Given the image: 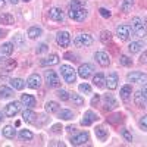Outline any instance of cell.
Masks as SVG:
<instances>
[{
	"mask_svg": "<svg viewBox=\"0 0 147 147\" xmlns=\"http://www.w3.org/2000/svg\"><path fill=\"white\" fill-rule=\"evenodd\" d=\"M94 59L97 60V63H99L100 66H103V68L110 65V57H109V55L106 52H96L94 53Z\"/></svg>",
	"mask_w": 147,
	"mask_h": 147,
	"instance_id": "5bb4252c",
	"label": "cell"
},
{
	"mask_svg": "<svg viewBox=\"0 0 147 147\" xmlns=\"http://www.w3.org/2000/svg\"><path fill=\"white\" fill-rule=\"evenodd\" d=\"M27 85L32 90H38L41 87V77L38 75V74H31V75L28 77V80H27Z\"/></svg>",
	"mask_w": 147,
	"mask_h": 147,
	"instance_id": "4fadbf2b",
	"label": "cell"
},
{
	"mask_svg": "<svg viewBox=\"0 0 147 147\" xmlns=\"http://www.w3.org/2000/svg\"><path fill=\"white\" fill-rule=\"evenodd\" d=\"M46 112H49V113H57L59 112V103H56V102H47L46 103Z\"/></svg>",
	"mask_w": 147,
	"mask_h": 147,
	"instance_id": "f1b7e54d",
	"label": "cell"
},
{
	"mask_svg": "<svg viewBox=\"0 0 147 147\" xmlns=\"http://www.w3.org/2000/svg\"><path fill=\"white\" fill-rule=\"evenodd\" d=\"M131 32H132V30H131L129 25H118V27H116V37H118L121 41L129 40Z\"/></svg>",
	"mask_w": 147,
	"mask_h": 147,
	"instance_id": "ba28073f",
	"label": "cell"
},
{
	"mask_svg": "<svg viewBox=\"0 0 147 147\" xmlns=\"http://www.w3.org/2000/svg\"><path fill=\"white\" fill-rule=\"evenodd\" d=\"M56 43L59 47H68L71 44V35L68 31H59L56 34Z\"/></svg>",
	"mask_w": 147,
	"mask_h": 147,
	"instance_id": "9c48e42d",
	"label": "cell"
},
{
	"mask_svg": "<svg viewBox=\"0 0 147 147\" xmlns=\"http://www.w3.org/2000/svg\"><path fill=\"white\" fill-rule=\"evenodd\" d=\"M140 63H141V65H147V50H144V53H141V56H140Z\"/></svg>",
	"mask_w": 147,
	"mask_h": 147,
	"instance_id": "7dc6e473",
	"label": "cell"
},
{
	"mask_svg": "<svg viewBox=\"0 0 147 147\" xmlns=\"http://www.w3.org/2000/svg\"><path fill=\"white\" fill-rule=\"evenodd\" d=\"M19 138L24 140V141H31L34 138V134L30 129H21L19 131Z\"/></svg>",
	"mask_w": 147,
	"mask_h": 147,
	"instance_id": "1f68e13d",
	"label": "cell"
},
{
	"mask_svg": "<svg viewBox=\"0 0 147 147\" xmlns=\"http://www.w3.org/2000/svg\"><path fill=\"white\" fill-rule=\"evenodd\" d=\"M41 34H43V30H41L40 27H31V28L28 30V32H27L28 38H31V40L38 38V37H40Z\"/></svg>",
	"mask_w": 147,
	"mask_h": 147,
	"instance_id": "603a6c76",
	"label": "cell"
},
{
	"mask_svg": "<svg viewBox=\"0 0 147 147\" xmlns=\"http://www.w3.org/2000/svg\"><path fill=\"white\" fill-rule=\"evenodd\" d=\"M131 94H132V88H131V85H129V84L124 85V87L121 88V97H122V100H125V102L129 100Z\"/></svg>",
	"mask_w": 147,
	"mask_h": 147,
	"instance_id": "d4e9b609",
	"label": "cell"
},
{
	"mask_svg": "<svg viewBox=\"0 0 147 147\" xmlns=\"http://www.w3.org/2000/svg\"><path fill=\"white\" fill-rule=\"evenodd\" d=\"M56 96L59 97V99H60V100H63V102H66V100H69V97H71V96H69V93H68L66 90H63V88H62V90H57V93H56Z\"/></svg>",
	"mask_w": 147,
	"mask_h": 147,
	"instance_id": "ab89813d",
	"label": "cell"
},
{
	"mask_svg": "<svg viewBox=\"0 0 147 147\" xmlns=\"http://www.w3.org/2000/svg\"><path fill=\"white\" fill-rule=\"evenodd\" d=\"M57 63H59V56L56 53H53V55H50L49 57H44V59L40 60V65L41 66H53V65H57Z\"/></svg>",
	"mask_w": 147,
	"mask_h": 147,
	"instance_id": "ac0fdd59",
	"label": "cell"
},
{
	"mask_svg": "<svg viewBox=\"0 0 147 147\" xmlns=\"http://www.w3.org/2000/svg\"><path fill=\"white\" fill-rule=\"evenodd\" d=\"M119 63H121L122 66H131V65H132V59H129V57L125 56V55H121V56H119Z\"/></svg>",
	"mask_w": 147,
	"mask_h": 147,
	"instance_id": "f35d334b",
	"label": "cell"
},
{
	"mask_svg": "<svg viewBox=\"0 0 147 147\" xmlns=\"http://www.w3.org/2000/svg\"><path fill=\"white\" fill-rule=\"evenodd\" d=\"M10 84H12V87H13L15 90H24V87H25V82H24V80H21V78L10 80Z\"/></svg>",
	"mask_w": 147,
	"mask_h": 147,
	"instance_id": "d590c367",
	"label": "cell"
},
{
	"mask_svg": "<svg viewBox=\"0 0 147 147\" xmlns=\"http://www.w3.org/2000/svg\"><path fill=\"white\" fill-rule=\"evenodd\" d=\"M93 82H94V85H96V87L103 88V87H106V77L103 75L102 72H99V74H96V75H94V78H93Z\"/></svg>",
	"mask_w": 147,
	"mask_h": 147,
	"instance_id": "7402d4cb",
	"label": "cell"
},
{
	"mask_svg": "<svg viewBox=\"0 0 147 147\" xmlns=\"http://www.w3.org/2000/svg\"><path fill=\"white\" fill-rule=\"evenodd\" d=\"M37 118H38V116H37V113H35V112H32V110H31L30 107H28L27 110H24V112H22V119L25 121L27 124H34Z\"/></svg>",
	"mask_w": 147,
	"mask_h": 147,
	"instance_id": "d6986e66",
	"label": "cell"
},
{
	"mask_svg": "<svg viewBox=\"0 0 147 147\" xmlns=\"http://www.w3.org/2000/svg\"><path fill=\"white\" fill-rule=\"evenodd\" d=\"M65 59H68V60H74V62H75V60H78V59H77V56L74 55V53H71V52L65 53Z\"/></svg>",
	"mask_w": 147,
	"mask_h": 147,
	"instance_id": "f907efd6",
	"label": "cell"
},
{
	"mask_svg": "<svg viewBox=\"0 0 147 147\" xmlns=\"http://www.w3.org/2000/svg\"><path fill=\"white\" fill-rule=\"evenodd\" d=\"M140 50H141V43H138V41H132V43L128 44V52H129L131 55H136V53H138Z\"/></svg>",
	"mask_w": 147,
	"mask_h": 147,
	"instance_id": "d6a6232c",
	"label": "cell"
},
{
	"mask_svg": "<svg viewBox=\"0 0 147 147\" xmlns=\"http://www.w3.org/2000/svg\"><path fill=\"white\" fill-rule=\"evenodd\" d=\"M119 119H122V115H121V113H118V115H113L112 118H109L107 121H109V122H112V124H116V122H118Z\"/></svg>",
	"mask_w": 147,
	"mask_h": 147,
	"instance_id": "bcb514c9",
	"label": "cell"
},
{
	"mask_svg": "<svg viewBox=\"0 0 147 147\" xmlns=\"http://www.w3.org/2000/svg\"><path fill=\"white\" fill-rule=\"evenodd\" d=\"M74 129H75V127H74V125H69V127H66V131H69V132H72Z\"/></svg>",
	"mask_w": 147,
	"mask_h": 147,
	"instance_id": "9f6ffc18",
	"label": "cell"
},
{
	"mask_svg": "<svg viewBox=\"0 0 147 147\" xmlns=\"http://www.w3.org/2000/svg\"><path fill=\"white\" fill-rule=\"evenodd\" d=\"M100 40H102L105 44L110 43V40H112V32L107 31V30H103V31L100 32Z\"/></svg>",
	"mask_w": 147,
	"mask_h": 147,
	"instance_id": "8d00e7d4",
	"label": "cell"
},
{
	"mask_svg": "<svg viewBox=\"0 0 147 147\" xmlns=\"http://www.w3.org/2000/svg\"><path fill=\"white\" fill-rule=\"evenodd\" d=\"M134 103H136L138 107H147V103H146V100H144V97L141 96L140 90L136 91V94H134Z\"/></svg>",
	"mask_w": 147,
	"mask_h": 147,
	"instance_id": "83f0119b",
	"label": "cell"
},
{
	"mask_svg": "<svg viewBox=\"0 0 147 147\" xmlns=\"http://www.w3.org/2000/svg\"><path fill=\"white\" fill-rule=\"evenodd\" d=\"M2 35H3V32H2V31H0V37H2Z\"/></svg>",
	"mask_w": 147,
	"mask_h": 147,
	"instance_id": "91938a15",
	"label": "cell"
},
{
	"mask_svg": "<svg viewBox=\"0 0 147 147\" xmlns=\"http://www.w3.org/2000/svg\"><path fill=\"white\" fill-rule=\"evenodd\" d=\"M69 99H71V100L74 102V105H75V106H82V105H84V99H82V97H81L80 94H75V93H72Z\"/></svg>",
	"mask_w": 147,
	"mask_h": 147,
	"instance_id": "74e56055",
	"label": "cell"
},
{
	"mask_svg": "<svg viewBox=\"0 0 147 147\" xmlns=\"http://www.w3.org/2000/svg\"><path fill=\"white\" fill-rule=\"evenodd\" d=\"M94 132H96V137L99 138V140H102V141H105V140L107 138V131H106L103 127H97V128L94 129Z\"/></svg>",
	"mask_w": 147,
	"mask_h": 147,
	"instance_id": "836d02e7",
	"label": "cell"
},
{
	"mask_svg": "<svg viewBox=\"0 0 147 147\" xmlns=\"http://www.w3.org/2000/svg\"><path fill=\"white\" fill-rule=\"evenodd\" d=\"M59 71H60V74H62V78H63V81L66 84H74L77 81V72H75V69H74L72 66L62 65Z\"/></svg>",
	"mask_w": 147,
	"mask_h": 147,
	"instance_id": "3957f363",
	"label": "cell"
},
{
	"mask_svg": "<svg viewBox=\"0 0 147 147\" xmlns=\"http://www.w3.org/2000/svg\"><path fill=\"white\" fill-rule=\"evenodd\" d=\"M78 88H80V91L84 93V94H91V87H90L87 82H85V84H80Z\"/></svg>",
	"mask_w": 147,
	"mask_h": 147,
	"instance_id": "7bdbcfd3",
	"label": "cell"
},
{
	"mask_svg": "<svg viewBox=\"0 0 147 147\" xmlns=\"http://www.w3.org/2000/svg\"><path fill=\"white\" fill-rule=\"evenodd\" d=\"M6 6V0H0V9H3Z\"/></svg>",
	"mask_w": 147,
	"mask_h": 147,
	"instance_id": "11a10c76",
	"label": "cell"
},
{
	"mask_svg": "<svg viewBox=\"0 0 147 147\" xmlns=\"http://www.w3.org/2000/svg\"><path fill=\"white\" fill-rule=\"evenodd\" d=\"M49 144H50V146H56V147H63V146H65V143H62V141H57V140H55V141H50Z\"/></svg>",
	"mask_w": 147,
	"mask_h": 147,
	"instance_id": "db71d44e",
	"label": "cell"
},
{
	"mask_svg": "<svg viewBox=\"0 0 147 147\" xmlns=\"http://www.w3.org/2000/svg\"><path fill=\"white\" fill-rule=\"evenodd\" d=\"M9 2H10L12 5H18V3H19V0H9Z\"/></svg>",
	"mask_w": 147,
	"mask_h": 147,
	"instance_id": "6f0895ef",
	"label": "cell"
},
{
	"mask_svg": "<svg viewBox=\"0 0 147 147\" xmlns=\"http://www.w3.org/2000/svg\"><path fill=\"white\" fill-rule=\"evenodd\" d=\"M13 94H15L13 90L6 87V85H2V87H0V97H2V99H10V97H13Z\"/></svg>",
	"mask_w": 147,
	"mask_h": 147,
	"instance_id": "4316f807",
	"label": "cell"
},
{
	"mask_svg": "<svg viewBox=\"0 0 147 147\" xmlns=\"http://www.w3.org/2000/svg\"><path fill=\"white\" fill-rule=\"evenodd\" d=\"M138 127L141 128V131H146L147 132V115H143L138 119Z\"/></svg>",
	"mask_w": 147,
	"mask_h": 147,
	"instance_id": "60d3db41",
	"label": "cell"
},
{
	"mask_svg": "<svg viewBox=\"0 0 147 147\" xmlns=\"http://www.w3.org/2000/svg\"><path fill=\"white\" fill-rule=\"evenodd\" d=\"M16 66H18V63H16L15 59H7V60H5V63H3V69H5L6 72L15 71Z\"/></svg>",
	"mask_w": 147,
	"mask_h": 147,
	"instance_id": "f546056e",
	"label": "cell"
},
{
	"mask_svg": "<svg viewBox=\"0 0 147 147\" xmlns=\"http://www.w3.org/2000/svg\"><path fill=\"white\" fill-rule=\"evenodd\" d=\"M68 16L74 21H77V22H84L88 16V10L81 0H72L69 3Z\"/></svg>",
	"mask_w": 147,
	"mask_h": 147,
	"instance_id": "6da1fadb",
	"label": "cell"
},
{
	"mask_svg": "<svg viewBox=\"0 0 147 147\" xmlns=\"http://www.w3.org/2000/svg\"><path fill=\"white\" fill-rule=\"evenodd\" d=\"M13 43H3L2 46H0V55H3V56H10L12 53H13Z\"/></svg>",
	"mask_w": 147,
	"mask_h": 147,
	"instance_id": "44dd1931",
	"label": "cell"
},
{
	"mask_svg": "<svg viewBox=\"0 0 147 147\" xmlns=\"http://www.w3.org/2000/svg\"><path fill=\"white\" fill-rule=\"evenodd\" d=\"M44 78H46V82L50 88H57L60 87V80L57 77V74L53 71V69H49L44 72Z\"/></svg>",
	"mask_w": 147,
	"mask_h": 147,
	"instance_id": "277c9868",
	"label": "cell"
},
{
	"mask_svg": "<svg viewBox=\"0 0 147 147\" xmlns=\"http://www.w3.org/2000/svg\"><path fill=\"white\" fill-rule=\"evenodd\" d=\"M3 116H5V113H3V112H0V122L3 121Z\"/></svg>",
	"mask_w": 147,
	"mask_h": 147,
	"instance_id": "680465c9",
	"label": "cell"
},
{
	"mask_svg": "<svg viewBox=\"0 0 147 147\" xmlns=\"http://www.w3.org/2000/svg\"><path fill=\"white\" fill-rule=\"evenodd\" d=\"M88 138H90L88 132H80V134H77V136H74L71 138V144L72 146H82L88 141Z\"/></svg>",
	"mask_w": 147,
	"mask_h": 147,
	"instance_id": "9a60e30c",
	"label": "cell"
},
{
	"mask_svg": "<svg viewBox=\"0 0 147 147\" xmlns=\"http://www.w3.org/2000/svg\"><path fill=\"white\" fill-rule=\"evenodd\" d=\"M3 137H6V138H9V140L15 138V137H16V129L12 127V125H6V127L3 128Z\"/></svg>",
	"mask_w": 147,
	"mask_h": 147,
	"instance_id": "cb8c5ba5",
	"label": "cell"
},
{
	"mask_svg": "<svg viewBox=\"0 0 147 147\" xmlns=\"http://www.w3.org/2000/svg\"><path fill=\"white\" fill-rule=\"evenodd\" d=\"M49 18L55 22H63L65 21V12L60 7H52L49 10Z\"/></svg>",
	"mask_w": 147,
	"mask_h": 147,
	"instance_id": "8fae6325",
	"label": "cell"
},
{
	"mask_svg": "<svg viewBox=\"0 0 147 147\" xmlns=\"http://www.w3.org/2000/svg\"><path fill=\"white\" fill-rule=\"evenodd\" d=\"M134 6V0H122V5H121V10L124 13H128V12L132 9Z\"/></svg>",
	"mask_w": 147,
	"mask_h": 147,
	"instance_id": "e575fe53",
	"label": "cell"
},
{
	"mask_svg": "<svg viewBox=\"0 0 147 147\" xmlns=\"http://www.w3.org/2000/svg\"><path fill=\"white\" fill-rule=\"evenodd\" d=\"M99 102H100V96H99V94H94V96H93V99H91V106L99 105Z\"/></svg>",
	"mask_w": 147,
	"mask_h": 147,
	"instance_id": "c3c4849f",
	"label": "cell"
},
{
	"mask_svg": "<svg viewBox=\"0 0 147 147\" xmlns=\"http://www.w3.org/2000/svg\"><path fill=\"white\" fill-rule=\"evenodd\" d=\"M0 24H3V25H13L15 18L12 16L10 13H2L0 15Z\"/></svg>",
	"mask_w": 147,
	"mask_h": 147,
	"instance_id": "484cf974",
	"label": "cell"
},
{
	"mask_svg": "<svg viewBox=\"0 0 147 147\" xmlns=\"http://www.w3.org/2000/svg\"><path fill=\"white\" fill-rule=\"evenodd\" d=\"M132 25H131V30H132V34L136 35V37H144L146 35V32H147V24L141 19V18H138V16H136L132 19Z\"/></svg>",
	"mask_w": 147,
	"mask_h": 147,
	"instance_id": "7a4b0ae2",
	"label": "cell"
},
{
	"mask_svg": "<svg viewBox=\"0 0 147 147\" xmlns=\"http://www.w3.org/2000/svg\"><path fill=\"white\" fill-rule=\"evenodd\" d=\"M74 44L77 47H88L93 44V37L90 34H78L74 38Z\"/></svg>",
	"mask_w": 147,
	"mask_h": 147,
	"instance_id": "8992f818",
	"label": "cell"
},
{
	"mask_svg": "<svg viewBox=\"0 0 147 147\" xmlns=\"http://www.w3.org/2000/svg\"><path fill=\"white\" fill-rule=\"evenodd\" d=\"M121 134H122V137H124L128 143H131V141H132V134H131L127 128H122V129H121Z\"/></svg>",
	"mask_w": 147,
	"mask_h": 147,
	"instance_id": "b9f144b4",
	"label": "cell"
},
{
	"mask_svg": "<svg viewBox=\"0 0 147 147\" xmlns=\"http://www.w3.org/2000/svg\"><path fill=\"white\" fill-rule=\"evenodd\" d=\"M127 81L134 82V84H144L146 85L147 84V75L143 72H138V71L129 72V74H127Z\"/></svg>",
	"mask_w": 147,
	"mask_h": 147,
	"instance_id": "5b68a950",
	"label": "cell"
},
{
	"mask_svg": "<svg viewBox=\"0 0 147 147\" xmlns=\"http://www.w3.org/2000/svg\"><path fill=\"white\" fill-rule=\"evenodd\" d=\"M44 52H47V44H40L38 47H37V53H44Z\"/></svg>",
	"mask_w": 147,
	"mask_h": 147,
	"instance_id": "681fc988",
	"label": "cell"
},
{
	"mask_svg": "<svg viewBox=\"0 0 147 147\" xmlns=\"http://www.w3.org/2000/svg\"><path fill=\"white\" fill-rule=\"evenodd\" d=\"M59 118L63 121H71L74 118V112L69 109H62V110H59Z\"/></svg>",
	"mask_w": 147,
	"mask_h": 147,
	"instance_id": "4dcf8cb0",
	"label": "cell"
},
{
	"mask_svg": "<svg viewBox=\"0 0 147 147\" xmlns=\"http://www.w3.org/2000/svg\"><path fill=\"white\" fill-rule=\"evenodd\" d=\"M13 43L18 44L19 47H22V46H24V35H22V34H16V35L13 37Z\"/></svg>",
	"mask_w": 147,
	"mask_h": 147,
	"instance_id": "ee69618b",
	"label": "cell"
},
{
	"mask_svg": "<svg viewBox=\"0 0 147 147\" xmlns=\"http://www.w3.org/2000/svg\"><path fill=\"white\" fill-rule=\"evenodd\" d=\"M21 109H22V102H12V103L6 105L3 113H5V116L12 118V116H15L18 112H21Z\"/></svg>",
	"mask_w": 147,
	"mask_h": 147,
	"instance_id": "52a82bcc",
	"label": "cell"
},
{
	"mask_svg": "<svg viewBox=\"0 0 147 147\" xmlns=\"http://www.w3.org/2000/svg\"><path fill=\"white\" fill-rule=\"evenodd\" d=\"M99 12H100V15H102L103 18H110V15H112V13H110V10H107L106 7H100Z\"/></svg>",
	"mask_w": 147,
	"mask_h": 147,
	"instance_id": "f6af8a7d",
	"label": "cell"
},
{
	"mask_svg": "<svg viewBox=\"0 0 147 147\" xmlns=\"http://www.w3.org/2000/svg\"><path fill=\"white\" fill-rule=\"evenodd\" d=\"M24 2H31V0H24Z\"/></svg>",
	"mask_w": 147,
	"mask_h": 147,
	"instance_id": "94428289",
	"label": "cell"
},
{
	"mask_svg": "<svg viewBox=\"0 0 147 147\" xmlns=\"http://www.w3.org/2000/svg\"><path fill=\"white\" fill-rule=\"evenodd\" d=\"M140 93H141V96L144 97V100H146V103H147V84H146L144 87L140 90Z\"/></svg>",
	"mask_w": 147,
	"mask_h": 147,
	"instance_id": "f5cc1de1",
	"label": "cell"
},
{
	"mask_svg": "<svg viewBox=\"0 0 147 147\" xmlns=\"http://www.w3.org/2000/svg\"><path fill=\"white\" fill-rule=\"evenodd\" d=\"M118 82H119V78H118V74L116 72H112L106 77V87L109 90H115L118 87Z\"/></svg>",
	"mask_w": 147,
	"mask_h": 147,
	"instance_id": "e0dca14e",
	"label": "cell"
},
{
	"mask_svg": "<svg viewBox=\"0 0 147 147\" xmlns=\"http://www.w3.org/2000/svg\"><path fill=\"white\" fill-rule=\"evenodd\" d=\"M21 102H22L24 106H27V107H30V109L35 107V105H37L35 99H34L31 94H22V96H21Z\"/></svg>",
	"mask_w": 147,
	"mask_h": 147,
	"instance_id": "ffe728a7",
	"label": "cell"
},
{
	"mask_svg": "<svg viewBox=\"0 0 147 147\" xmlns=\"http://www.w3.org/2000/svg\"><path fill=\"white\" fill-rule=\"evenodd\" d=\"M63 128H62V125H60V124H55L53 127H52V132H60V131H62Z\"/></svg>",
	"mask_w": 147,
	"mask_h": 147,
	"instance_id": "816d5d0a",
	"label": "cell"
},
{
	"mask_svg": "<svg viewBox=\"0 0 147 147\" xmlns=\"http://www.w3.org/2000/svg\"><path fill=\"white\" fill-rule=\"evenodd\" d=\"M96 121H99V116H97L93 110H85V113L82 115V119H81V125L88 127V125L94 124Z\"/></svg>",
	"mask_w": 147,
	"mask_h": 147,
	"instance_id": "30bf717a",
	"label": "cell"
},
{
	"mask_svg": "<svg viewBox=\"0 0 147 147\" xmlns=\"http://www.w3.org/2000/svg\"><path fill=\"white\" fill-rule=\"evenodd\" d=\"M118 106V102L115 100V97L112 94H105L103 96V109L105 110H112Z\"/></svg>",
	"mask_w": 147,
	"mask_h": 147,
	"instance_id": "2e32d148",
	"label": "cell"
},
{
	"mask_svg": "<svg viewBox=\"0 0 147 147\" xmlns=\"http://www.w3.org/2000/svg\"><path fill=\"white\" fill-rule=\"evenodd\" d=\"M93 72H94V66L91 63H82L80 68H78V75L84 80H87L88 77L93 75Z\"/></svg>",
	"mask_w": 147,
	"mask_h": 147,
	"instance_id": "7c38bea8",
	"label": "cell"
}]
</instances>
